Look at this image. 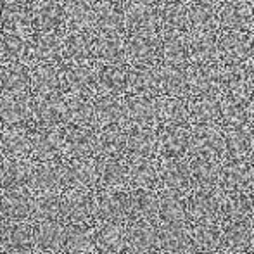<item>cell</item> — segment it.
<instances>
[{"mask_svg":"<svg viewBox=\"0 0 254 254\" xmlns=\"http://www.w3.org/2000/svg\"><path fill=\"white\" fill-rule=\"evenodd\" d=\"M170 2H182V0H170Z\"/></svg>","mask_w":254,"mask_h":254,"instance_id":"14","label":"cell"},{"mask_svg":"<svg viewBox=\"0 0 254 254\" xmlns=\"http://www.w3.org/2000/svg\"><path fill=\"white\" fill-rule=\"evenodd\" d=\"M251 67V80H253V83H254V66H249Z\"/></svg>","mask_w":254,"mask_h":254,"instance_id":"12","label":"cell"},{"mask_svg":"<svg viewBox=\"0 0 254 254\" xmlns=\"http://www.w3.org/2000/svg\"><path fill=\"white\" fill-rule=\"evenodd\" d=\"M189 24L195 33H211L220 26V12L213 3H194L189 7Z\"/></svg>","mask_w":254,"mask_h":254,"instance_id":"6","label":"cell"},{"mask_svg":"<svg viewBox=\"0 0 254 254\" xmlns=\"http://www.w3.org/2000/svg\"><path fill=\"white\" fill-rule=\"evenodd\" d=\"M161 56L170 66H184L190 61V35H166L161 45Z\"/></svg>","mask_w":254,"mask_h":254,"instance_id":"4","label":"cell"},{"mask_svg":"<svg viewBox=\"0 0 254 254\" xmlns=\"http://www.w3.org/2000/svg\"><path fill=\"white\" fill-rule=\"evenodd\" d=\"M187 78L190 87L207 90L221 81V67L216 64H190L187 66Z\"/></svg>","mask_w":254,"mask_h":254,"instance_id":"8","label":"cell"},{"mask_svg":"<svg viewBox=\"0 0 254 254\" xmlns=\"http://www.w3.org/2000/svg\"><path fill=\"white\" fill-rule=\"evenodd\" d=\"M127 19L131 28L149 33V31L156 30L159 24V12L147 3H137V5H131L128 9Z\"/></svg>","mask_w":254,"mask_h":254,"instance_id":"9","label":"cell"},{"mask_svg":"<svg viewBox=\"0 0 254 254\" xmlns=\"http://www.w3.org/2000/svg\"><path fill=\"white\" fill-rule=\"evenodd\" d=\"M227 2H235V0H227Z\"/></svg>","mask_w":254,"mask_h":254,"instance_id":"15","label":"cell"},{"mask_svg":"<svg viewBox=\"0 0 254 254\" xmlns=\"http://www.w3.org/2000/svg\"><path fill=\"white\" fill-rule=\"evenodd\" d=\"M251 57H253V59H254V44H253V56H251Z\"/></svg>","mask_w":254,"mask_h":254,"instance_id":"13","label":"cell"},{"mask_svg":"<svg viewBox=\"0 0 254 254\" xmlns=\"http://www.w3.org/2000/svg\"><path fill=\"white\" fill-rule=\"evenodd\" d=\"M254 38L244 31H230L218 40L220 57L227 64H242L248 57L253 56Z\"/></svg>","mask_w":254,"mask_h":254,"instance_id":"1","label":"cell"},{"mask_svg":"<svg viewBox=\"0 0 254 254\" xmlns=\"http://www.w3.org/2000/svg\"><path fill=\"white\" fill-rule=\"evenodd\" d=\"M220 24L230 31H248L254 26V5L248 0L227 2L220 10Z\"/></svg>","mask_w":254,"mask_h":254,"instance_id":"2","label":"cell"},{"mask_svg":"<svg viewBox=\"0 0 254 254\" xmlns=\"http://www.w3.org/2000/svg\"><path fill=\"white\" fill-rule=\"evenodd\" d=\"M197 2H201V3H213L214 0H197Z\"/></svg>","mask_w":254,"mask_h":254,"instance_id":"11","label":"cell"},{"mask_svg":"<svg viewBox=\"0 0 254 254\" xmlns=\"http://www.w3.org/2000/svg\"><path fill=\"white\" fill-rule=\"evenodd\" d=\"M220 57V45L211 33L190 35L192 64H214Z\"/></svg>","mask_w":254,"mask_h":254,"instance_id":"5","label":"cell"},{"mask_svg":"<svg viewBox=\"0 0 254 254\" xmlns=\"http://www.w3.org/2000/svg\"><path fill=\"white\" fill-rule=\"evenodd\" d=\"M159 73L161 83L164 85V88H168L171 92H180L189 85L187 67L184 66H170V64H166Z\"/></svg>","mask_w":254,"mask_h":254,"instance_id":"10","label":"cell"},{"mask_svg":"<svg viewBox=\"0 0 254 254\" xmlns=\"http://www.w3.org/2000/svg\"><path fill=\"white\" fill-rule=\"evenodd\" d=\"M159 26L166 35L184 33L189 24V9L182 2H168L159 9Z\"/></svg>","mask_w":254,"mask_h":254,"instance_id":"3","label":"cell"},{"mask_svg":"<svg viewBox=\"0 0 254 254\" xmlns=\"http://www.w3.org/2000/svg\"><path fill=\"white\" fill-rule=\"evenodd\" d=\"M161 45H163V42L157 40L154 35L144 33L131 38L130 45H128V52L137 63H142V66H147L157 59V56L161 54Z\"/></svg>","mask_w":254,"mask_h":254,"instance_id":"7","label":"cell"}]
</instances>
